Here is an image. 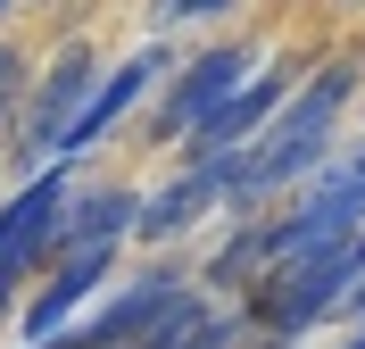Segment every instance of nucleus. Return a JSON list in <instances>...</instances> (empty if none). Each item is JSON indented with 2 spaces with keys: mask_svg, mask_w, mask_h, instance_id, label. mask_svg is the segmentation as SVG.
<instances>
[{
  "mask_svg": "<svg viewBox=\"0 0 365 349\" xmlns=\"http://www.w3.org/2000/svg\"><path fill=\"white\" fill-rule=\"evenodd\" d=\"M91 84H100L91 50H83V42H67L58 59H50L42 92H34V108H25V133H17V158H25V166H50V158H58V141H67V125L83 116Z\"/></svg>",
  "mask_w": 365,
  "mask_h": 349,
  "instance_id": "obj_3",
  "label": "nucleus"
},
{
  "mask_svg": "<svg viewBox=\"0 0 365 349\" xmlns=\"http://www.w3.org/2000/svg\"><path fill=\"white\" fill-rule=\"evenodd\" d=\"M0 9H9V0H0Z\"/></svg>",
  "mask_w": 365,
  "mask_h": 349,
  "instance_id": "obj_16",
  "label": "nucleus"
},
{
  "mask_svg": "<svg viewBox=\"0 0 365 349\" xmlns=\"http://www.w3.org/2000/svg\"><path fill=\"white\" fill-rule=\"evenodd\" d=\"M241 84H250V50L241 42H216V50H200L191 67H175L166 108H158V141H191V125H200L216 100H232Z\"/></svg>",
  "mask_w": 365,
  "mask_h": 349,
  "instance_id": "obj_4",
  "label": "nucleus"
},
{
  "mask_svg": "<svg viewBox=\"0 0 365 349\" xmlns=\"http://www.w3.org/2000/svg\"><path fill=\"white\" fill-rule=\"evenodd\" d=\"M116 266V241H67V258H58V275H50V291L34 308H25V341H42V333H58V316H67L75 300H91L100 283H108Z\"/></svg>",
  "mask_w": 365,
  "mask_h": 349,
  "instance_id": "obj_11",
  "label": "nucleus"
},
{
  "mask_svg": "<svg viewBox=\"0 0 365 349\" xmlns=\"http://www.w3.org/2000/svg\"><path fill=\"white\" fill-rule=\"evenodd\" d=\"M158 84H166V50H133V59H125V67H116V75H100V84H91L83 116H75V125H67V141H58V150H67V158H75V150H91V141L108 133L116 116H133L141 100L158 92Z\"/></svg>",
  "mask_w": 365,
  "mask_h": 349,
  "instance_id": "obj_7",
  "label": "nucleus"
},
{
  "mask_svg": "<svg viewBox=\"0 0 365 349\" xmlns=\"http://www.w3.org/2000/svg\"><path fill=\"white\" fill-rule=\"evenodd\" d=\"M232 341H241V316L232 308H207L200 291H175L125 349H232Z\"/></svg>",
  "mask_w": 365,
  "mask_h": 349,
  "instance_id": "obj_10",
  "label": "nucleus"
},
{
  "mask_svg": "<svg viewBox=\"0 0 365 349\" xmlns=\"http://www.w3.org/2000/svg\"><path fill=\"white\" fill-rule=\"evenodd\" d=\"M17 92H25V59L9 42H0V125H9V108H17Z\"/></svg>",
  "mask_w": 365,
  "mask_h": 349,
  "instance_id": "obj_14",
  "label": "nucleus"
},
{
  "mask_svg": "<svg viewBox=\"0 0 365 349\" xmlns=\"http://www.w3.org/2000/svg\"><path fill=\"white\" fill-rule=\"evenodd\" d=\"M349 92H357V67H324L307 92L282 100V108L225 158V208H250V200H266V191L316 175L324 150H332V116L349 108Z\"/></svg>",
  "mask_w": 365,
  "mask_h": 349,
  "instance_id": "obj_1",
  "label": "nucleus"
},
{
  "mask_svg": "<svg viewBox=\"0 0 365 349\" xmlns=\"http://www.w3.org/2000/svg\"><path fill=\"white\" fill-rule=\"evenodd\" d=\"M282 100H291V67H266V84H241L232 100H216V108L191 125V133H200V141H191V158H232V150H241Z\"/></svg>",
  "mask_w": 365,
  "mask_h": 349,
  "instance_id": "obj_9",
  "label": "nucleus"
},
{
  "mask_svg": "<svg viewBox=\"0 0 365 349\" xmlns=\"http://www.w3.org/2000/svg\"><path fill=\"white\" fill-rule=\"evenodd\" d=\"M232 0H150V17L158 25H182V17H225Z\"/></svg>",
  "mask_w": 365,
  "mask_h": 349,
  "instance_id": "obj_13",
  "label": "nucleus"
},
{
  "mask_svg": "<svg viewBox=\"0 0 365 349\" xmlns=\"http://www.w3.org/2000/svg\"><path fill=\"white\" fill-rule=\"evenodd\" d=\"M175 291H182V266H150V275H141L133 291H116V300L100 308V316H83V325H75L67 341H58V333H42L34 349H125V341H133V333L150 325V316H158L166 300H175Z\"/></svg>",
  "mask_w": 365,
  "mask_h": 349,
  "instance_id": "obj_6",
  "label": "nucleus"
},
{
  "mask_svg": "<svg viewBox=\"0 0 365 349\" xmlns=\"http://www.w3.org/2000/svg\"><path fill=\"white\" fill-rule=\"evenodd\" d=\"M357 291V233L349 241H324V250H291L266 266V300H257V316H266L274 333H307L316 316H332V308Z\"/></svg>",
  "mask_w": 365,
  "mask_h": 349,
  "instance_id": "obj_2",
  "label": "nucleus"
},
{
  "mask_svg": "<svg viewBox=\"0 0 365 349\" xmlns=\"http://www.w3.org/2000/svg\"><path fill=\"white\" fill-rule=\"evenodd\" d=\"M133 191H116V183H91L75 191L67 208H58V241H116V233H133Z\"/></svg>",
  "mask_w": 365,
  "mask_h": 349,
  "instance_id": "obj_12",
  "label": "nucleus"
},
{
  "mask_svg": "<svg viewBox=\"0 0 365 349\" xmlns=\"http://www.w3.org/2000/svg\"><path fill=\"white\" fill-rule=\"evenodd\" d=\"M349 349H365V333H357V341H349Z\"/></svg>",
  "mask_w": 365,
  "mask_h": 349,
  "instance_id": "obj_15",
  "label": "nucleus"
},
{
  "mask_svg": "<svg viewBox=\"0 0 365 349\" xmlns=\"http://www.w3.org/2000/svg\"><path fill=\"white\" fill-rule=\"evenodd\" d=\"M58 208H67V175H50V166L0 208V308H9V291H17V275L58 241Z\"/></svg>",
  "mask_w": 365,
  "mask_h": 349,
  "instance_id": "obj_5",
  "label": "nucleus"
},
{
  "mask_svg": "<svg viewBox=\"0 0 365 349\" xmlns=\"http://www.w3.org/2000/svg\"><path fill=\"white\" fill-rule=\"evenodd\" d=\"M207 208H225V158H191L166 191H150L133 208V233L141 241H175V233H191Z\"/></svg>",
  "mask_w": 365,
  "mask_h": 349,
  "instance_id": "obj_8",
  "label": "nucleus"
}]
</instances>
